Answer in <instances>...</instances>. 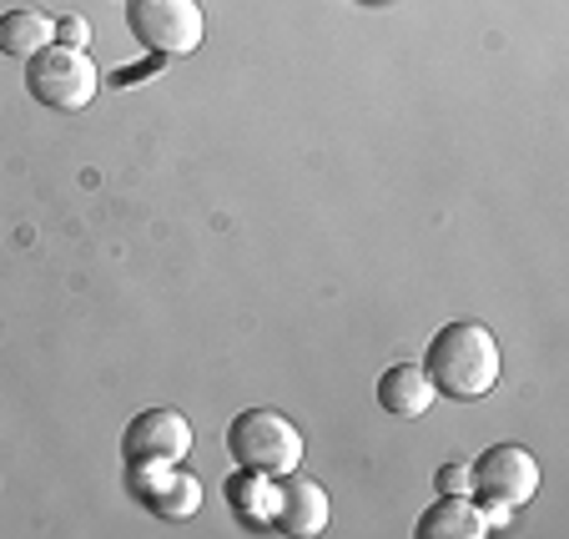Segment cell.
I'll return each mask as SVG.
<instances>
[{"label":"cell","mask_w":569,"mask_h":539,"mask_svg":"<svg viewBox=\"0 0 569 539\" xmlns=\"http://www.w3.org/2000/svg\"><path fill=\"white\" fill-rule=\"evenodd\" d=\"M378 403L398 419H419L423 409L433 403V383L419 363H393L383 378H378Z\"/></svg>","instance_id":"9"},{"label":"cell","mask_w":569,"mask_h":539,"mask_svg":"<svg viewBox=\"0 0 569 539\" xmlns=\"http://www.w3.org/2000/svg\"><path fill=\"white\" fill-rule=\"evenodd\" d=\"M97 87H101V76L81 46L51 41L46 51L31 56V66H26V91L51 111H81L91 97H97Z\"/></svg>","instance_id":"3"},{"label":"cell","mask_w":569,"mask_h":539,"mask_svg":"<svg viewBox=\"0 0 569 539\" xmlns=\"http://www.w3.org/2000/svg\"><path fill=\"white\" fill-rule=\"evenodd\" d=\"M423 373H429L433 393H449V399L469 403L483 399V393L499 383V343L495 333L473 318H459V323H443L429 343V358H423Z\"/></svg>","instance_id":"1"},{"label":"cell","mask_w":569,"mask_h":539,"mask_svg":"<svg viewBox=\"0 0 569 539\" xmlns=\"http://www.w3.org/2000/svg\"><path fill=\"white\" fill-rule=\"evenodd\" d=\"M121 449H127V465H182L192 449V423L177 409H147L127 423Z\"/></svg>","instance_id":"6"},{"label":"cell","mask_w":569,"mask_h":539,"mask_svg":"<svg viewBox=\"0 0 569 539\" xmlns=\"http://www.w3.org/2000/svg\"><path fill=\"white\" fill-rule=\"evenodd\" d=\"M127 26L157 56H192L207 41V16L197 0H127Z\"/></svg>","instance_id":"4"},{"label":"cell","mask_w":569,"mask_h":539,"mask_svg":"<svg viewBox=\"0 0 569 539\" xmlns=\"http://www.w3.org/2000/svg\"><path fill=\"white\" fill-rule=\"evenodd\" d=\"M227 449H232L237 469L262 475V479H282L302 459V433L278 409H248V413H237L232 429H227Z\"/></svg>","instance_id":"2"},{"label":"cell","mask_w":569,"mask_h":539,"mask_svg":"<svg viewBox=\"0 0 569 539\" xmlns=\"http://www.w3.org/2000/svg\"><path fill=\"white\" fill-rule=\"evenodd\" d=\"M433 485H439V495H469L473 489V475L463 465H443L439 475H433Z\"/></svg>","instance_id":"13"},{"label":"cell","mask_w":569,"mask_h":539,"mask_svg":"<svg viewBox=\"0 0 569 539\" xmlns=\"http://www.w3.org/2000/svg\"><path fill=\"white\" fill-rule=\"evenodd\" d=\"M469 475H473V489L483 495V505H505V509L529 505L539 489V465L525 443H489L473 459Z\"/></svg>","instance_id":"5"},{"label":"cell","mask_w":569,"mask_h":539,"mask_svg":"<svg viewBox=\"0 0 569 539\" xmlns=\"http://www.w3.org/2000/svg\"><path fill=\"white\" fill-rule=\"evenodd\" d=\"M56 41H61V46H81V51H87L91 26L81 21V16H66V21H56Z\"/></svg>","instance_id":"14"},{"label":"cell","mask_w":569,"mask_h":539,"mask_svg":"<svg viewBox=\"0 0 569 539\" xmlns=\"http://www.w3.org/2000/svg\"><path fill=\"white\" fill-rule=\"evenodd\" d=\"M131 495L161 519H187L202 505V485L177 465H131Z\"/></svg>","instance_id":"7"},{"label":"cell","mask_w":569,"mask_h":539,"mask_svg":"<svg viewBox=\"0 0 569 539\" xmlns=\"http://www.w3.org/2000/svg\"><path fill=\"white\" fill-rule=\"evenodd\" d=\"M227 495H232L237 515H248V519H272V495L262 489V475H248V469H242V475L232 479V489H227Z\"/></svg>","instance_id":"12"},{"label":"cell","mask_w":569,"mask_h":539,"mask_svg":"<svg viewBox=\"0 0 569 539\" xmlns=\"http://www.w3.org/2000/svg\"><path fill=\"white\" fill-rule=\"evenodd\" d=\"M56 41V21H46L41 11H6L0 16V51L16 61H31L36 51Z\"/></svg>","instance_id":"11"},{"label":"cell","mask_w":569,"mask_h":539,"mask_svg":"<svg viewBox=\"0 0 569 539\" xmlns=\"http://www.w3.org/2000/svg\"><path fill=\"white\" fill-rule=\"evenodd\" d=\"M328 519H333V509H328V489L312 485V479L302 475H282V485L272 489V525L288 529V535L298 539H312L328 529Z\"/></svg>","instance_id":"8"},{"label":"cell","mask_w":569,"mask_h":539,"mask_svg":"<svg viewBox=\"0 0 569 539\" xmlns=\"http://www.w3.org/2000/svg\"><path fill=\"white\" fill-rule=\"evenodd\" d=\"M483 529H489L483 525V509H473L469 495H443L419 519V539H479Z\"/></svg>","instance_id":"10"}]
</instances>
